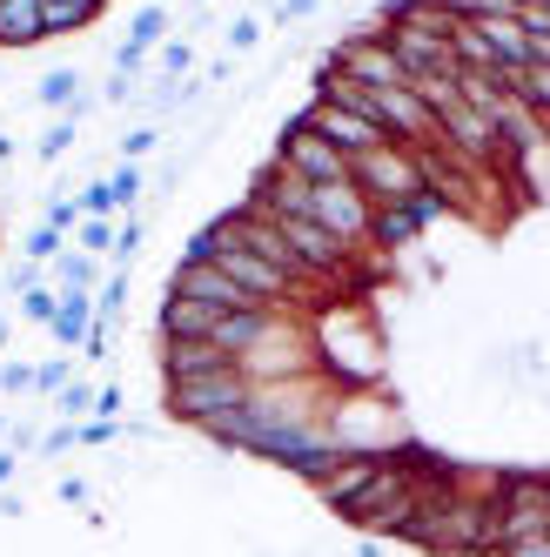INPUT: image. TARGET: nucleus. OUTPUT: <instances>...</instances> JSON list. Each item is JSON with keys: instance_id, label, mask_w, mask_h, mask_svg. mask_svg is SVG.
Here are the masks:
<instances>
[{"instance_id": "2", "label": "nucleus", "mask_w": 550, "mask_h": 557, "mask_svg": "<svg viewBox=\"0 0 550 557\" xmlns=\"http://www.w3.org/2000/svg\"><path fill=\"white\" fill-rule=\"evenodd\" d=\"M349 182L363 188V202H370V209H376V202H410V195L423 188L416 148L383 141V148H370V154H357V162H349Z\"/></svg>"}, {"instance_id": "18", "label": "nucleus", "mask_w": 550, "mask_h": 557, "mask_svg": "<svg viewBox=\"0 0 550 557\" xmlns=\"http://www.w3.org/2000/svg\"><path fill=\"white\" fill-rule=\"evenodd\" d=\"M162 34H168V8H141L135 21H128V48H154V41H162Z\"/></svg>"}, {"instance_id": "21", "label": "nucleus", "mask_w": 550, "mask_h": 557, "mask_svg": "<svg viewBox=\"0 0 550 557\" xmlns=\"http://www.w3.org/2000/svg\"><path fill=\"white\" fill-rule=\"evenodd\" d=\"M54 410H61L67 423H74V417H95V389H88V383H74V376H67V383L54 389Z\"/></svg>"}, {"instance_id": "11", "label": "nucleus", "mask_w": 550, "mask_h": 557, "mask_svg": "<svg viewBox=\"0 0 550 557\" xmlns=\"http://www.w3.org/2000/svg\"><path fill=\"white\" fill-rule=\"evenodd\" d=\"M54 343L61 349H82L88 343V330H95V296L88 289H61V309H54Z\"/></svg>"}, {"instance_id": "32", "label": "nucleus", "mask_w": 550, "mask_h": 557, "mask_svg": "<svg viewBox=\"0 0 550 557\" xmlns=\"http://www.w3.org/2000/svg\"><path fill=\"white\" fill-rule=\"evenodd\" d=\"M34 450H41V457H61V450H74V423H54V430H48Z\"/></svg>"}, {"instance_id": "26", "label": "nucleus", "mask_w": 550, "mask_h": 557, "mask_svg": "<svg viewBox=\"0 0 550 557\" xmlns=\"http://www.w3.org/2000/svg\"><path fill=\"white\" fill-rule=\"evenodd\" d=\"M67 376H74V363H67V356H54V363H41V370H34V389H41V396H54Z\"/></svg>"}, {"instance_id": "25", "label": "nucleus", "mask_w": 550, "mask_h": 557, "mask_svg": "<svg viewBox=\"0 0 550 557\" xmlns=\"http://www.w3.org/2000/svg\"><path fill=\"white\" fill-rule=\"evenodd\" d=\"M154 148H162V128H135V135H122V162H141Z\"/></svg>"}, {"instance_id": "37", "label": "nucleus", "mask_w": 550, "mask_h": 557, "mask_svg": "<svg viewBox=\"0 0 550 557\" xmlns=\"http://www.w3.org/2000/svg\"><path fill=\"white\" fill-rule=\"evenodd\" d=\"M61 504H88V484H82V476H61Z\"/></svg>"}, {"instance_id": "38", "label": "nucleus", "mask_w": 550, "mask_h": 557, "mask_svg": "<svg viewBox=\"0 0 550 557\" xmlns=\"http://www.w3.org/2000/svg\"><path fill=\"white\" fill-rule=\"evenodd\" d=\"M8 476H14V450H0V484H8Z\"/></svg>"}, {"instance_id": "4", "label": "nucleus", "mask_w": 550, "mask_h": 557, "mask_svg": "<svg viewBox=\"0 0 550 557\" xmlns=\"http://www.w3.org/2000/svg\"><path fill=\"white\" fill-rule=\"evenodd\" d=\"M302 215L316 228H329L349 249H363V235H370V202H363L357 182H309V209Z\"/></svg>"}, {"instance_id": "13", "label": "nucleus", "mask_w": 550, "mask_h": 557, "mask_svg": "<svg viewBox=\"0 0 550 557\" xmlns=\"http://www.w3.org/2000/svg\"><path fill=\"white\" fill-rule=\"evenodd\" d=\"M101 8H108V0H41V34H48V41H54V34H74V27H88Z\"/></svg>"}, {"instance_id": "19", "label": "nucleus", "mask_w": 550, "mask_h": 557, "mask_svg": "<svg viewBox=\"0 0 550 557\" xmlns=\"http://www.w3.org/2000/svg\"><path fill=\"white\" fill-rule=\"evenodd\" d=\"M61 249H67V235H61V228H48V222H41V228H27V243H21V256H27V262H54Z\"/></svg>"}, {"instance_id": "10", "label": "nucleus", "mask_w": 550, "mask_h": 557, "mask_svg": "<svg viewBox=\"0 0 550 557\" xmlns=\"http://www.w3.org/2000/svg\"><path fill=\"white\" fill-rule=\"evenodd\" d=\"M41 0H0V48H41Z\"/></svg>"}, {"instance_id": "8", "label": "nucleus", "mask_w": 550, "mask_h": 557, "mask_svg": "<svg viewBox=\"0 0 550 557\" xmlns=\"http://www.w3.org/2000/svg\"><path fill=\"white\" fill-rule=\"evenodd\" d=\"M376 463H383V450H342V457H336V463L316 476V497H323V504L342 517L349 504H357V491H363L370 476H376Z\"/></svg>"}, {"instance_id": "24", "label": "nucleus", "mask_w": 550, "mask_h": 557, "mask_svg": "<svg viewBox=\"0 0 550 557\" xmlns=\"http://www.w3.org/2000/svg\"><path fill=\"white\" fill-rule=\"evenodd\" d=\"M74 202H82V215H122V209H114V195H108V182H88Z\"/></svg>"}, {"instance_id": "15", "label": "nucleus", "mask_w": 550, "mask_h": 557, "mask_svg": "<svg viewBox=\"0 0 550 557\" xmlns=\"http://www.w3.org/2000/svg\"><path fill=\"white\" fill-rule=\"evenodd\" d=\"M54 275H61V289H88V296H95V283H101L95 256H82V249H61V256H54Z\"/></svg>"}, {"instance_id": "3", "label": "nucleus", "mask_w": 550, "mask_h": 557, "mask_svg": "<svg viewBox=\"0 0 550 557\" xmlns=\"http://www.w3.org/2000/svg\"><path fill=\"white\" fill-rule=\"evenodd\" d=\"M275 162H283L289 175H302V182H349V154L329 148L302 114H289L283 135H275Z\"/></svg>"}, {"instance_id": "17", "label": "nucleus", "mask_w": 550, "mask_h": 557, "mask_svg": "<svg viewBox=\"0 0 550 557\" xmlns=\"http://www.w3.org/2000/svg\"><path fill=\"white\" fill-rule=\"evenodd\" d=\"M74 249H82V256H108L114 249V215H82V222H74Z\"/></svg>"}, {"instance_id": "5", "label": "nucleus", "mask_w": 550, "mask_h": 557, "mask_svg": "<svg viewBox=\"0 0 550 557\" xmlns=\"http://www.w3.org/2000/svg\"><path fill=\"white\" fill-rule=\"evenodd\" d=\"M168 296L209 302V309H268V302H255L249 289H235L228 275L215 269V262H175V275H168Z\"/></svg>"}, {"instance_id": "9", "label": "nucleus", "mask_w": 550, "mask_h": 557, "mask_svg": "<svg viewBox=\"0 0 550 557\" xmlns=\"http://www.w3.org/2000/svg\"><path fill=\"white\" fill-rule=\"evenodd\" d=\"M423 235V222H416V209L410 202H376L370 209V235H363V249H410Z\"/></svg>"}, {"instance_id": "22", "label": "nucleus", "mask_w": 550, "mask_h": 557, "mask_svg": "<svg viewBox=\"0 0 550 557\" xmlns=\"http://www.w3.org/2000/svg\"><path fill=\"white\" fill-rule=\"evenodd\" d=\"M54 309H61V289H48V283L21 296V315H27V323H41V330L54 323Z\"/></svg>"}, {"instance_id": "28", "label": "nucleus", "mask_w": 550, "mask_h": 557, "mask_svg": "<svg viewBox=\"0 0 550 557\" xmlns=\"http://www.w3.org/2000/svg\"><path fill=\"white\" fill-rule=\"evenodd\" d=\"M497 557H550V531H537V537H510V544H497Z\"/></svg>"}, {"instance_id": "1", "label": "nucleus", "mask_w": 550, "mask_h": 557, "mask_svg": "<svg viewBox=\"0 0 550 557\" xmlns=\"http://www.w3.org/2000/svg\"><path fill=\"white\" fill-rule=\"evenodd\" d=\"M249 389H255V383H249L242 370H215V376L168 383V417H175V423H195V430H209V423H222L228 410H242Z\"/></svg>"}, {"instance_id": "30", "label": "nucleus", "mask_w": 550, "mask_h": 557, "mask_svg": "<svg viewBox=\"0 0 550 557\" xmlns=\"http://www.w3.org/2000/svg\"><path fill=\"white\" fill-rule=\"evenodd\" d=\"M74 222H82V202H67V195H54V202H48V228L74 235Z\"/></svg>"}, {"instance_id": "23", "label": "nucleus", "mask_w": 550, "mask_h": 557, "mask_svg": "<svg viewBox=\"0 0 550 557\" xmlns=\"http://www.w3.org/2000/svg\"><path fill=\"white\" fill-rule=\"evenodd\" d=\"M74 148V122H67V114H61V122L41 135V148H34V154H41V162H61V154Z\"/></svg>"}, {"instance_id": "7", "label": "nucleus", "mask_w": 550, "mask_h": 557, "mask_svg": "<svg viewBox=\"0 0 550 557\" xmlns=\"http://www.w3.org/2000/svg\"><path fill=\"white\" fill-rule=\"evenodd\" d=\"M215 370H242V363H235L222 343H209V336H175V343H162V376H168V383L215 376Z\"/></svg>"}, {"instance_id": "14", "label": "nucleus", "mask_w": 550, "mask_h": 557, "mask_svg": "<svg viewBox=\"0 0 550 557\" xmlns=\"http://www.w3.org/2000/svg\"><path fill=\"white\" fill-rule=\"evenodd\" d=\"M74 95H82V74H74V67H54V74H41V88H34V101H41V108H54V114H67V108H74Z\"/></svg>"}, {"instance_id": "33", "label": "nucleus", "mask_w": 550, "mask_h": 557, "mask_svg": "<svg viewBox=\"0 0 550 557\" xmlns=\"http://www.w3.org/2000/svg\"><path fill=\"white\" fill-rule=\"evenodd\" d=\"M101 101H114V108H122V101H135V74H108V88H101Z\"/></svg>"}, {"instance_id": "16", "label": "nucleus", "mask_w": 550, "mask_h": 557, "mask_svg": "<svg viewBox=\"0 0 550 557\" xmlns=\"http://www.w3.org/2000/svg\"><path fill=\"white\" fill-rule=\"evenodd\" d=\"M141 188H148V182H141V162H122V169L108 175V195H114V209H122V215L141 209Z\"/></svg>"}, {"instance_id": "41", "label": "nucleus", "mask_w": 550, "mask_h": 557, "mask_svg": "<svg viewBox=\"0 0 550 557\" xmlns=\"http://www.w3.org/2000/svg\"><path fill=\"white\" fill-rule=\"evenodd\" d=\"M195 8H209V0H195Z\"/></svg>"}, {"instance_id": "40", "label": "nucleus", "mask_w": 550, "mask_h": 557, "mask_svg": "<svg viewBox=\"0 0 550 557\" xmlns=\"http://www.w3.org/2000/svg\"><path fill=\"white\" fill-rule=\"evenodd\" d=\"M0 349H8V315H0Z\"/></svg>"}, {"instance_id": "27", "label": "nucleus", "mask_w": 550, "mask_h": 557, "mask_svg": "<svg viewBox=\"0 0 550 557\" xmlns=\"http://www.w3.org/2000/svg\"><path fill=\"white\" fill-rule=\"evenodd\" d=\"M255 41H262V21H255V14H242V21L228 27V54H249Z\"/></svg>"}, {"instance_id": "35", "label": "nucleus", "mask_w": 550, "mask_h": 557, "mask_svg": "<svg viewBox=\"0 0 550 557\" xmlns=\"http://www.w3.org/2000/svg\"><path fill=\"white\" fill-rule=\"evenodd\" d=\"M309 14H316V0H275V21H283V27L289 21H309Z\"/></svg>"}, {"instance_id": "20", "label": "nucleus", "mask_w": 550, "mask_h": 557, "mask_svg": "<svg viewBox=\"0 0 550 557\" xmlns=\"http://www.w3.org/2000/svg\"><path fill=\"white\" fill-rule=\"evenodd\" d=\"M141 235H148V228H141L135 215H122V222H114V249H108V262H114V269H128L135 249H141Z\"/></svg>"}, {"instance_id": "6", "label": "nucleus", "mask_w": 550, "mask_h": 557, "mask_svg": "<svg viewBox=\"0 0 550 557\" xmlns=\"http://www.w3.org/2000/svg\"><path fill=\"white\" fill-rule=\"evenodd\" d=\"M302 122L316 128V135H323L329 148H342L349 162H357V154H370V148H383V141H389V135H383L376 122H363V114H349V108H329V101H309V108H302Z\"/></svg>"}, {"instance_id": "31", "label": "nucleus", "mask_w": 550, "mask_h": 557, "mask_svg": "<svg viewBox=\"0 0 550 557\" xmlns=\"http://www.w3.org/2000/svg\"><path fill=\"white\" fill-rule=\"evenodd\" d=\"M8 283H14V296H27V289H41V262H27V256H21V262L8 269Z\"/></svg>"}, {"instance_id": "36", "label": "nucleus", "mask_w": 550, "mask_h": 557, "mask_svg": "<svg viewBox=\"0 0 550 557\" xmlns=\"http://www.w3.org/2000/svg\"><path fill=\"white\" fill-rule=\"evenodd\" d=\"M95 417H122V389H114V383L95 389Z\"/></svg>"}, {"instance_id": "29", "label": "nucleus", "mask_w": 550, "mask_h": 557, "mask_svg": "<svg viewBox=\"0 0 550 557\" xmlns=\"http://www.w3.org/2000/svg\"><path fill=\"white\" fill-rule=\"evenodd\" d=\"M188 67H195V48H188V41H168V48H162V74H168V82H182Z\"/></svg>"}, {"instance_id": "12", "label": "nucleus", "mask_w": 550, "mask_h": 557, "mask_svg": "<svg viewBox=\"0 0 550 557\" xmlns=\"http://www.w3.org/2000/svg\"><path fill=\"white\" fill-rule=\"evenodd\" d=\"M215 315H222V309H209V302L162 296V343H175V336H209V330H215Z\"/></svg>"}, {"instance_id": "34", "label": "nucleus", "mask_w": 550, "mask_h": 557, "mask_svg": "<svg viewBox=\"0 0 550 557\" xmlns=\"http://www.w3.org/2000/svg\"><path fill=\"white\" fill-rule=\"evenodd\" d=\"M0 389H8V396L34 389V370H27V363H8V370H0Z\"/></svg>"}, {"instance_id": "39", "label": "nucleus", "mask_w": 550, "mask_h": 557, "mask_svg": "<svg viewBox=\"0 0 550 557\" xmlns=\"http://www.w3.org/2000/svg\"><path fill=\"white\" fill-rule=\"evenodd\" d=\"M357 557H383V544H376V537H370V544H363V550H357Z\"/></svg>"}]
</instances>
